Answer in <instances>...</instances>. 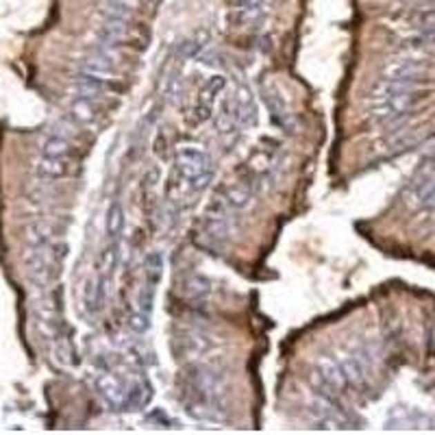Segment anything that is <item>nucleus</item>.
I'll return each instance as SVG.
<instances>
[{
	"label": "nucleus",
	"mask_w": 435,
	"mask_h": 435,
	"mask_svg": "<svg viewBox=\"0 0 435 435\" xmlns=\"http://www.w3.org/2000/svg\"><path fill=\"white\" fill-rule=\"evenodd\" d=\"M81 72H90V75H96V77H103V79H111L115 75V64L109 61L107 57L98 55V52H92L87 59L81 61Z\"/></svg>",
	"instance_id": "20"
},
{
	"label": "nucleus",
	"mask_w": 435,
	"mask_h": 435,
	"mask_svg": "<svg viewBox=\"0 0 435 435\" xmlns=\"http://www.w3.org/2000/svg\"><path fill=\"white\" fill-rule=\"evenodd\" d=\"M174 166H177L179 177L190 185L192 192H202L213 177L209 155L196 146H181L177 151Z\"/></svg>",
	"instance_id": "2"
},
{
	"label": "nucleus",
	"mask_w": 435,
	"mask_h": 435,
	"mask_svg": "<svg viewBox=\"0 0 435 435\" xmlns=\"http://www.w3.org/2000/svg\"><path fill=\"white\" fill-rule=\"evenodd\" d=\"M268 0H226V5L231 9H257V7H266Z\"/></svg>",
	"instance_id": "31"
},
{
	"label": "nucleus",
	"mask_w": 435,
	"mask_h": 435,
	"mask_svg": "<svg viewBox=\"0 0 435 435\" xmlns=\"http://www.w3.org/2000/svg\"><path fill=\"white\" fill-rule=\"evenodd\" d=\"M128 329L133 331L135 336H144V333H148V329H151V313L142 311V309L133 311L128 316Z\"/></svg>",
	"instance_id": "28"
},
{
	"label": "nucleus",
	"mask_w": 435,
	"mask_h": 435,
	"mask_svg": "<svg viewBox=\"0 0 435 435\" xmlns=\"http://www.w3.org/2000/svg\"><path fill=\"white\" fill-rule=\"evenodd\" d=\"M153 398V387L146 379H137L126 387V398H124V409L122 412H135L144 409Z\"/></svg>",
	"instance_id": "12"
},
{
	"label": "nucleus",
	"mask_w": 435,
	"mask_h": 435,
	"mask_svg": "<svg viewBox=\"0 0 435 435\" xmlns=\"http://www.w3.org/2000/svg\"><path fill=\"white\" fill-rule=\"evenodd\" d=\"M224 85H226L224 77H211V79L205 83V87H202V90H200V94H198V100H196V103H200V105H207V107H213L215 98L222 94Z\"/></svg>",
	"instance_id": "27"
},
{
	"label": "nucleus",
	"mask_w": 435,
	"mask_h": 435,
	"mask_svg": "<svg viewBox=\"0 0 435 435\" xmlns=\"http://www.w3.org/2000/svg\"><path fill=\"white\" fill-rule=\"evenodd\" d=\"M130 16H133V7H130V5L111 3V0H107V3H105V18H113V20L128 22Z\"/></svg>",
	"instance_id": "29"
},
{
	"label": "nucleus",
	"mask_w": 435,
	"mask_h": 435,
	"mask_svg": "<svg viewBox=\"0 0 435 435\" xmlns=\"http://www.w3.org/2000/svg\"><path fill=\"white\" fill-rule=\"evenodd\" d=\"M70 155V139L61 130H52V133L44 139L41 144V157H52V159H68Z\"/></svg>",
	"instance_id": "18"
},
{
	"label": "nucleus",
	"mask_w": 435,
	"mask_h": 435,
	"mask_svg": "<svg viewBox=\"0 0 435 435\" xmlns=\"http://www.w3.org/2000/svg\"><path fill=\"white\" fill-rule=\"evenodd\" d=\"M183 409L196 420H222L226 414L224 379L207 364H190L179 376Z\"/></svg>",
	"instance_id": "1"
},
{
	"label": "nucleus",
	"mask_w": 435,
	"mask_h": 435,
	"mask_svg": "<svg viewBox=\"0 0 435 435\" xmlns=\"http://www.w3.org/2000/svg\"><path fill=\"white\" fill-rule=\"evenodd\" d=\"M425 68L420 66L414 59H398V61H392L385 68V81H398V83H409L416 85L423 77Z\"/></svg>",
	"instance_id": "10"
},
{
	"label": "nucleus",
	"mask_w": 435,
	"mask_h": 435,
	"mask_svg": "<svg viewBox=\"0 0 435 435\" xmlns=\"http://www.w3.org/2000/svg\"><path fill=\"white\" fill-rule=\"evenodd\" d=\"M68 159H52V157H41L37 162V177L41 179H61L68 174Z\"/></svg>",
	"instance_id": "23"
},
{
	"label": "nucleus",
	"mask_w": 435,
	"mask_h": 435,
	"mask_svg": "<svg viewBox=\"0 0 435 435\" xmlns=\"http://www.w3.org/2000/svg\"><path fill=\"white\" fill-rule=\"evenodd\" d=\"M126 33V22L122 20H113V18H105L103 26L98 31V41L107 44V46H118Z\"/></svg>",
	"instance_id": "21"
},
{
	"label": "nucleus",
	"mask_w": 435,
	"mask_h": 435,
	"mask_svg": "<svg viewBox=\"0 0 435 435\" xmlns=\"http://www.w3.org/2000/svg\"><path fill=\"white\" fill-rule=\"evenodd\" d=\"M261 96H264V103H266V107L270 111L272 122L277 124L281 130H285V133H294V130H296V120H294L292 111L287 109V105H285L283 96L279 94V90H274V87H270V85L268 87L264 85Z\"/></svg>",
	"instance_id": "5"
},
{
	"label": "nucleus",
	"mask_w": 435,
	"mask_h": 435,
	"mask_svg": "<svg viewBox=\"0 0 435 435\" xmlns=\"http://www.w3.org/2000/svg\"><path fill=\"white\" fill-rule=\"evenodd\" d=\"M185 294L190 298V302L194 307H202L211 294V283L205 277H192L190 281L185 283Z\"/></svg>",
	"instance_id": "22"
},
{
	"label": "nucleus",
	"mask_w": 435,
	"mask_h": 435,
	"mask_svg": "<svg viewBox=\"0 0 435 435\" xmlns=\"http://www.w3.org/2000/svg\"><path fill=\"white\" fill-rule=\"evenodd\" d=\"M309 418L316 425V429L322 431H340V429H351V420L346 418L340 403H331L322 396H318L313 405L309 407Z\"/></svg>",
	"instance_id": "3"
},
{
	"label": "nucleus",
	"mask_w": 435,
	"mask_h": 435,
	"mask_svg": "<svg viewBox=\"0 0 435 435\" xmlns=\"http://www.w3.org/2000/svg\"><path fill=\"white\" fill-rule=\"evenodd\" d=\"M342 368H344V374H346V383L355 387V389H361L366 385V379H368V374H366V366H364V361H361L359 357L355 355H348L344 357L342 361Z\"/></svg>",
	"instance_id": "17"
},
{
	"label": "nucleus",
	"mask_w": 435,
	"mask_h": 435,
	"mask_svg": "<svg viewBox=\"0 0 435 435\" xmlns=\"http://www.w3.org/2000/svg\"><path fill=\"white\" fill-rule=\"evenodd\" d=\"M107 87H109V85H107V79L79 70V75H77V94H79V96L98 100L100 94H105V92H107Z\"/></svg>",
	"instance_id": "14"
},
{
	"label": "nucleus",
	"mask_w": 435,
	"mask_h": 435,
	"mask_svg": "<svg viewBox=\"0 0 435 435\" xmlns=\"http://www.w3.org/2000/svg\"><path fill=\"white\" fill-rule=\"evenodd\" d=\"M414 196L423 209L435 211V177H425L414 185Z\"/></svg>",
	"instance_id": "25"
},
{
	"label": "nucleus",
	"mask_w": 435,
	"mask_h": 435,
	"mask_svg": "<svg viewBox=\"0 0 435 435\" xmlns=\"http://www.w3.org/2000/svg\"><path fill=\"white\" fill-rule=\"evenodd\" d=\"M155 292H157V287L151 285L148 281H144L142 287H139V294H137V309L151 313L153 304H155Z\"/></svg>",
	"instance_id": "30"
},
{
	"label": "nucleus",
	"mask_w": 435,
	"mask_h": 435,
	"mask_svg": "<svg viewBox=\"0 0 435 435\" xmlns=\"http://www.w3.org/2000/svg\"><path fill=\"white\" fill-rule=\"evenodd\" d=\"M70 115L79 124H83V126L96 124V120H98V105H96V100L77 94L75 98H72V103H70Z\"/></svg>",
	"instance_id": "13"
},
{
	"label": "nucleus",
	"mask_w": 435,
	"mask_h": 435,
	"mask_svg": "<svg viewBox=\"0 0 435 435\" xmlns=\"http://www.w3.org/2000/svg\"><path fill=\"white\" fill-rule=\"evenodd\" d=\"M220 196L233 211H242L249 207L255 198V179L253 177L249 179V174H246V177H242L240 181L226 185L220 192Z\"/></svg>",
	"instance_id": "8"
},
{
	"label": "nucleus",
	"mask_w": 435,
	"mask_h": 435,
	"mask_svg": "<svg viewBox=\"0 0 435 435\" xmlns=\"http://www.w3.org/2000/svg\"><path fill=\"white\" fill-rule=\"evenodd\" d=\"M164 277V255L159 251H153L144 259V281H148L151 285H159Z\"/></svg>",
	"instance_id": "24"
},
{
	"label": "nucleus",
	"mask_w": 435,
	"mask_h": 435,
	"mask_svg": "<svg viewBox=\"0 0 435 435\" xmlns=\"http://www.w3.org/2000/svg\"><path fill=\"white\" fill-rule=\"evenodd\" d=\"M111 3H122V5H130V7H135V0H111Z\"/></svg>",
	"instance_id": "32"
},
{
	"label": "nucleus",
	"mask_w": 435,
	"mask_h": 435,
	"mask_svg": "<svg viewBox=\"0 0 435 435\" xmlns=\"http://www.w3.org/2000/svg\"><path fill=\"white\" fill-rule=\"evenodd\" d=\"M96 389L100 398L105 400V405L113 412H122L124 409V398H126V387L122 381L111 372H103L96 376Z\"/></svg>",
	"instance_id": "7"
},
{
	"label": "nucleus",
	"mask_w": 435,
	"mask_h": 435,
	"mask_svg": "<svg viewBox=\"0 0 435 435\" xmlns=\"http://www.w3.org/2000/svg\"><path fill=\"white\" fill-rule=\"evenodd\" d=\"M224 113L233 118L235 126H255L257 124V105L253 92L246 85H240L235 96L224 103Z\"/></svg>",
	"instance_id": "4"
},
{
	"label": "nucleus",
	"mask_w": 435,
	"mask_h": 435,
	"mask_svg": "<svg viewBox=\"0 0 435 435\" xmlns=\"http://www.w3.org/2000/svg\"><path fill=\"white\" fill-rule=\"evenodd\" d=\"M118 261H120V242H109L103 253V259H100V277L111 279L113 270L118 268Z\"/></svg>",
	"instance_id": "26"
},
{
	"label": "nucleus",
	"mask_w": 435,
	"mask_h": 435,
	"mask_svg": "<svg viewBox=\"0 0 435 435\" xmlns=\"http://www.w3.org/2000/svg\"><path fill=\"white\" fill-rule=\"evenodd\" d=\"M105 233H107V242H120L122 233H124V209L118 200H113L109 209H107V218H105Z\"/></svg>",
	"instance_id": "15"
},
{
	"label": "nucleus",
	"mask_w": 435,
	"mask_h": 435,
	"mask_svg": "<svg viewBox=\"0 0 435 435\" xmlns=\"http://www.w3.org/2000/svg\"><path fill=\"white\" fill-rule=\"evenodd\" d=\"M211 41V35L207 28H200V31H196L192 37H187L179 44V52L183 59H194V57H200L202 50H205L209 46Z\"/></svg>",
	"instance_id": "19"
},
{
	"label": "nucleus",
	"mask_w": 435,
	"mask_h": 435,
	"mask_svg": "<svg viewBox=\"0 0 435 435\" xmlns=\"http://www.w3.org/2000/svg\"><path fill=\"white\" fill-rule=\"evenodd\" d=\"M105 285H107V279L105 277H90L85 281V287H83V307L85 311L90 316H96L100 313V309H103V302H105Z\"/></svg>",
	"instance_id": "11"
},
{
	"label": "nucleus",
	"mask_w": 435,
	"mask_h": 435,
	"mask_svg": "<svg viewBox=\"0 0 435 435\" xmlns=\"http://www.w3.org/2000/svg\"><path fill=\"white\" fill-rule=\"evenodd\" d=\"M213 348V342L200 331H183L174 340V355L177 359H194V357H202L207 355Z\"/></svg>",
	"instance_id": "6"
},
{
	"label": "nucleus",
	"mask_w": 435,
	"mask_h": 435,
	"mask_svg": "<svg viewBox=\"0 0 435 435\" xmlns=\"http://www.w3.org/2000/svg\"><path fill=\"white\" fill-rule=\"evenodd\" d=\"M266 18V7H257V9H231L226 22L233 24L238 28H253L259 26Z\"/></svg>",
	"instance_id": "16"
},
{
	"label": "nucleus",
	"mask_w": 435,
	"mask_h": 435,
	"mask_svg": "<svg viewBox=\"0 0 435 435\" xmlns=\"http://www.w3.org/2000/svg\"><path fill=\"white\" fill-rule=\"evenodd\" d=\"M313 372L320 376V379L336 392V394H342V392L348 387L346 383V374H344V368L338 359H333L329 355H320L316 359V366H313Z\"/></svg>",
	"instance_id": "9"
}]
</instances>
